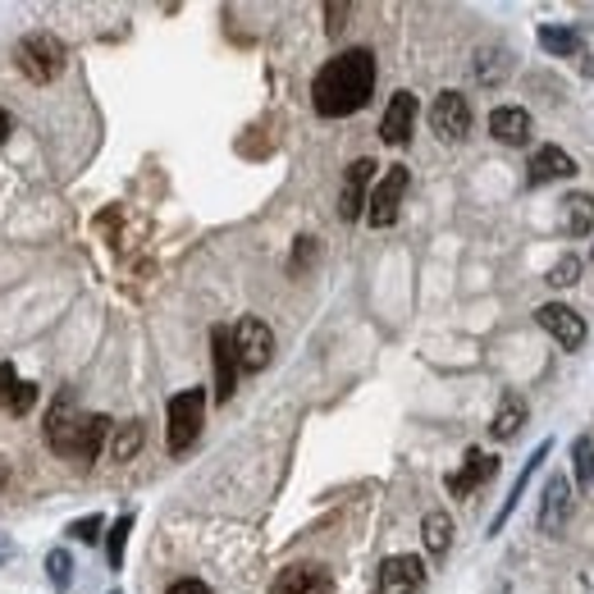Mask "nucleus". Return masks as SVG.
Listing matches in <instances>:
<instances>
[{
  "instance_id": "nucleus-1",
  "label": "nucleus",
  "mask_w": 594,
  "mask_h": 594,
  "mask_svg": "<svg viewBox=\"0 0 594 594\" xmlns=\"http://www.w3.org/2000/svg\"><path fill=\"white\" fill-rule=\"evenodd\" d=\"M376 92V55L366 47L339 51L334 60L320 64V74L312 78V105L320 119H347L370 101Z\"/></svg>"
},
{
  "instance_id": "nucleus-13",
  "label": "nucleus",
  "mask_w": 594,
  "mask_h": 594,
  "mask_svg": "<svg viewBox=\"0 0 594 594\" xmlns=\"http://www.w3.org/2000/svg\"><path fill=\"white\" fill-rule=\"evenodd\" d=\"M376 161H352L347 165V179H343V192H339V215L343 219H357V215H366V188H370V179H376Z\"/></svg>"
},
{
  "instance_id": "nucleus-24",
  "label": "nucleus",
  "mask_w": 594,
  "mask_h": 594,
  "mask_svg": "<svg viewBox=\"0 0 594 594\" xmlns=\"http://www.w3.org/2000/svg\"><path fill=\"white\" fill-rule=\"evenodd\" d=\"M571 462H577V485L594 490V439L590 434L571 439Z\"/></svg>"
},
{
  "instance_id": "nucleus-18",
  "label": "nucleus",
  "mask_w": 594,
  "mask_h": 594,
  "mask_svg": "<svg viewBox=\"0 0 594 594\" xmlns=\"http://www.w3.org/2000/svg\"><path fill=\"white\" fill-rule=\"evenodd\" d=\"M571 174H577V161L563 147H540L531 156V184H554V179H571Z\"/></svg>"
},
{
  "instance_id": "nucleus-30",
  "label": "nucleus",
  "mask_w": 594,
  "mask_h": 594,
  "mask_svg": "<svg viewBox=\"0 0 594 594\" xmlns=\"http://www.w3.org/2000/svg\"><path fill=\"white\" fill-rule=\"evenodd\" d=\"M14 389H18V376H14V366L10 362H0V407L10 412V399H14Z\"/></svg>"
},
{
  "instance_id": "nucleus-17",
  "label": "nucleus",
  "mask_w": 594,
  "mask_h": 594,
  "mask_svg": "<svg viewBox=\"0 0 594 594\" xmlns=\"http://www.w3.org/2000/svg\"><path fill=\"white\" fill-rule=\"evenodd\" d=\"M548 453H554V439H540V448H535L531 457H526V467H521V476L513 480V494H508V498H503V508H498V517L490 521V535H498V531H503V521H508V517L517 513V498L526 494V485H531V476H535V467H540V462H544Z\"/></svg>"
},
{
  "instance_id": "nucleus-25",
  "label": "nucleus",
  "mask_w": 594,
  "mask_h": 594,
  "mask_svg": "<svg viewBox=\"0 0 594 594\" xmlns=\"http://www.w3.org/2000/svg\"><path fill=\"white\" fill-rule=\"evenodd\" d=\"M142 439H147L142 421H128V426L115 430V444H110V453H115V462H134L138 448H142Z\"/></svg>"
},
{
  "instance_id": "nucleus-2",
  "label": "nucleus",
  "mask_w": 594,
  "mask_h": 594,
  "mask_svg": "<svg viewBox=\"0 0 594 594\" xmlns=\"http://www.w3.org/2000/svg\"><path fill=\"white\" fill-rule=\"evenodd\" d=\"M105 434H110L105 416L78 412L69 393H64V399L51 407V416H47V444H51V453L69 457V462H92L101 453V444H105Z\"/></svg>"
},
{
  "instance_id": "nucleus-9",
  "label": "nucleus",
  "mask_w": 594,
  "mask_h": 594,
  "mask_svg": "<svg viewBox=\"0 0 594 594\" xmlns=\"http://www.w3.org/2000/svg\"><path fill=\"white\" fill-rule=\"evenodd\" d=\"M571 508H577V498H571V480H567V476H554V480L544 485L540 513H535L540 535H563L567 521H571Z\"/></svg>"
},
{
  "instance_id": "nucleus-20",
  "label": "nucleus",
  "mask_w": 594,
  "mask_h": 594,
  "mask_svg": "<svg viewBox=\"0 0 594 594\" xmlns=\"http://www.w3.org/2000/svg\"><path fill=\"white\" fill-rule=\"evenodd\" d=\"M521 426H526V399H521V393H503V403H498L494 421H490V434L508 444V439L521 434Z\"/></svg>"
},
{
  "instance_id": "nucleus-16",
  "label": "nucleus",
  "mask_w": 594,
  "mask_h": 594,
  "mask_svg": "<svg viewBox=\"0 0 594 594\" xmlns=\"http://www.w3.org/2000/svg\"><path fill=\"white\" fill-rule=\"evenodd\" d=\"M490 134L508 147H526L531 142V115L521 105H494L490 110Z\"/></svg>"
},
{
  "instance_id": "nucleus-14",
  "label": "nucleus",
  "mask_w": 594,
  "mask_h": 594,
  "mask_svg": "<svg viewBox=\"0 0 594 594\" xmlns=\"http://www.w3.org/2000/svg\"><path fill=\"white\" fill-rule=\"evenodd\" d=\"M498 471V457L494 453H480V448H467V462H462V471H453L444 485H448V494L453 498H467L471 490H480L485 480Z\"/></svg>"
},
{
  "instance_id": "nucleus-23",
  "label": "nucleus",
  "mask_w": 594,
  "mask_h": 594,
  "mask_svg": "<svg viewBox=\"0 0 594 594\" xmlns=\"http://www.w3.org/2000/svg\"><path fill=\"white\" fill-rule=\"evenodd\" d=\"M47 581L60 594L74 585V554H69V548H51V554H47Z\"/></svg>"
},
{
  "instance_id": "nucleus-26",
  "label": "nucleus",
  "mask_w": 594,
  "mask_h": 594,
  "mask_svg": "<svg viewBox=\"0 0 594 594\" xmlns=\"http://www.w3.org/2000/svg\"><path fill=\"white\" fill-rule=\"evenodd\" d=\"M134 521H138L134 513H124L115 526H110V535H105V558H110V567H115V571L124 567V544H128V531H134Z\"/></svg>"
},
{
  "instance_id": "nucleus-4",
  "label": "nucleus",
  "mask_w": 594,
  "mask_h": 594,
  "mask_svg": "<svg viewBox=\"0 0 594 594\" xmlns=\"http://www.w3.org/2000/svg\"><path fill=\"white\" fill-rule=\"evenodd\" d=\"M64 41L60 37H51V33H33V37H24L14 47V60H18V69H24L33 83H51L60 69H64Z\"/></svg>"
},
{
  "instance_id": "nucleus-5",
  "label": "nucleus",
  "mask_w": 594,
  "mask_h": 594,
  "mask_svg": "<svg viewBox=\"0 0 594 594\" xmlns=\"http://www.w3.org/2000/svg\"><path fill=\"white\" fill-rule=\"evenodd\" d=\"M407 184H412L407 165H393L384 179L370 188V197H366V225H370V229H389L393 219H399V206H403V197H407Z\"/></svg>"
},
{
  "instance_id": "nucleus-21",
  "label": "nucleus",
  "mask_w": 594,
  "mask_h": 594,
  "mask_svg": "<svg viewBox=\"0 0 594 594\" xmlns=\"http://www.w3.org/2000/svg\"><path fill=\"white\" fill-rule=\"evenodd\" d=\"M421 540H426V548H430V558H444L448 554V544H453V517L448 513H426V521H421Z\"/></svg>"
},
{
  "instance_id": "nucleus-31",
  "label": "nucleus",
  "mask_w": 594,
  "mask_h": 594,
  "mask_svg": "<svg viewBox=\"0 0 594 594\" xmlns=\"http://www.w3.org/2000/svg\"><path fill=\"white\" fill-rule=\"evenodd\" d=\"M347 14H352V5H339V0H334V5H325V18H329V24H325V28H329V37H339V33L347 28V24H343V18H347Z\"/></svg>"
},
{
  "instance_id": "nucleus-6",
  "label": "nucleus",
  "mask_w": 594,
  "mask_h": 594,
  "mask_svg": "<svg viewBox=\"0 0 594 594\" xmlns=\"http://www.w3.org/2000/svg\"><path fill=\"white\" fill-rule=\"evenodd\" d=\"M233 352H238V366H243V370H266L270 357H275L270 325L256 320V316H243L233 325Z\"/></svg>"
},
{
  "instance_id": "nucleus-19",
  "label": "nucleus",
  "mask_w": 594,
  "mask_h": 594,
  "mask_svg": "<svg viewBox=\"0 0 594 594\" xmlns=\"http://www.w3.org/2000/svg\"><path fill=\"white\" fill-rule=\"evenodd\" d=\"M563 233H571V238L594 233V197L590 192H567L563 197Z\"/></svg>"
},
{
  "instance_id": "nucleus-34",
  "label": "nucleus",
  "mask_w": 594,
  "mask_h": 594,
  "mask_svg": "<svg viewBox=\"0 0 594 594\" xmlns=\"http://www.w3.org/2000/svg\"><path fill=\"white\" fill-rule=\"evenodd\" d=\"M10 558H14V544H10L5 535H0V563H10Z\"/></svg>"
},
{
  "instance_id": "nucleus-29",
  "label": "nucleus",
  "mask_w": 594,
  "mask_h": 594,
  "mask_svg": "<svg viewBox=\"0 0 594 594\" xmlns=\"http://www.w3.org/2000/svg\"><path fill=\"white\" fill-rule=\"evenodd\" d=\"M101 526H105V521L92 513V517H78L64 535H69V540H83V544H92V540H101Z\"/></svg>"
},
{
  "instance_id": "nucleus-33",
  "label": "nucleus",
  "mask_w": 594,
  "mask_h": 594,
  "mask_svg": "<svg viewBox=\"0 0 594 594\" xmlns=\"http://www.w3.org/2000/svg\"><path fill=\"white\" fill-rule=\"evenodd\" d=\"M165 594H211V590H206L202 581H192V577H188V581H174Z\"/></svg>"
},
{
  "instance_id": "nucleus-27",
  "label": "nucleus",
  "mask_w": 594,
  "mask_h": 594,
  "mask_svg": "<svg viewBox=\"0 0 594 594\" xmlns=\"http://www.w3.org/2000/svg\"><path fill=\"white\" fill-rule=\"evenodd\" d=\"M508 51H480V60H476V78L480 83H498L503 74H508Z\"/></svg>"
},
{
  "instance_id": "nucleus-15",
  "label": "nucleus",
  "mask_w": 594,
  "mask_h": 594,
  "mask_svg": "<svg viewBox=\"0 0 594 594\" xmlns=\"http://www.w3.org/2000/svg\"><path fill=\"white\" fill-rule=\"evenodd\" d=\"M270 594H334L325 567H283L270 581Z\"/></svg>"
},
{
  "instance_id": "nucleus-11",
  "label": "nucleus",
  "mask_w": 594,
  "mask_h": 594,
  "mask_svg": "<svg viewBox=\"0 0 594 594\" xmlns=\"http://www.w3.org/2000/svg\"><path fill=\"white\" fill-rule=\"evenodd\" d=\"M535 320H540V325H544L548 334H554L563 347H571V352H577V347L585 343V334H590L585 320H581L577 312H571V306H563V302H544L540 312H535Z\"/></svg>"
},
{
  "instance_id": "nucleus-3",
  "label": "nucleus",
  "mask_w": 594,
  "mask_h": 594,
  "mask_svg": "<svg viewBox=\"0 0 594 594\" xmlns=\"http://www.w3.org/2000/svg\"><path fill=\"white\" fill-rule=\"evenodd\" d=\"M202 416H206V389H184L174 393L169 407H165V439H169V453H188L202 434Z\"/></svg>"
},
{
  "instance_id": "nucleus-32",
  "label": "nucleus",
  "mask_w": 594,
  "mask_h": 594,
  "mask_svg": "<svg viewBox=\"0 0 594 594\" xmlns=\"http://www.w3.org/2000/svg\"><path fill=\"white\" fill-rule=\"evenodd\" d=\"M316 256V238H298V252H293V270H302L306 261Z\"/></svg>"
},
{
  "instance_id": "nucleus-7",
  "label": "nucleus",
  "mask_w": 594,
  "mask_h": 594,
  "mask_svg": "<svg viewBox=\"0 0 594 594\" xmlns=\"http://www.w3.org/2000/svg\"><path fill=\"white\" fill-rule=\"evenodd\" d=\"M211 362H215V403H229L233 389H238V352H233V329L229 325H215L211 329Z\"/></svg>"
},
{
  "instance_id": "nucleus-8",
  "label": "nucleus",
  "mask_w": 594,
  "mask_h": 594,
  "mask_svg": "<svg viewBox=\"0 0 594 594\" xmlns=\"http://www.w3.org/2000/svg\"><path fill=\"white\" fill-rule=\"evenodd\" d=\"M426 590V563L416 554H399L380 563L376 594H421Z\"/></svg>"
},
{
  "instance_id": "nucleus-35",
  "label": "nucleus",
  "mask_w": 594,
  "mask_h": 594,
  "mask_svg": "<svg viewBox=\"0 0 594 594\" xmlns=\"http://www.w3.org/2000/svg\"><path fill=\"white\" fill-rule=\"evenodd\" d=\"M0 138H10V119L5 115H0Z\"/></svg>"
},
{
  "instance_id": "nucleus-28",
  "label": "nucleus",
  "mask_w": 594,
  "mask_h": 594,
  "mask_svg": "<svg viewBox=\"0 0 594 594\" xmlns=\"http://www.w3.org/2000/svg\"><path fill=\"white\" fill-rule=\"evenodd\" d=\"M581 270H585V266H581V256H558V261H554V270H548L544 279L554 283V289H571V283L581 279Z\"/></svg>"
},
{
  "instance_id": "nucleus-22",
  "label": "nucleus",
  "mask_w": 594,
  "mask_h": 594,
  "mask_svg": "<svg viewBox=\"0 0 594 594\" xmlns=\"http://www.w3.org/2000/svg\"><path fill=\"white\" fill-rule=\"evenodd\" d=\"M540 47L548 51V55H581V33L577 28H567V24H544L540 28Z\"/></svg>"
},
{
  "instance_id": "nucleus-36",
  "label": "nucleus",
  "mask_w": 594,
  "mask_h": 594,
  "mask_svg": "<svg viewBox=\"0 0 594 594\" xmlns=\"http://www.w3.org/2000/svg\"><path fill=\"white\" fill-rule=\"evenodd\" d=\"M110 594H119V590H110Z\"/></svg>"
},
{
  "instance_id": "nucleus-10",
  "label": "nucleus",
  "mask_w": 594,
  "mask_h": 594,
  "mask_svg": "<svg viewBox=\"0 0 594 594\" xmlns=\"http://www.w3.org/2000/svg\"><path fill=\"white\" fill-rule=\"evenodd\" d=\"M430 128L444 142H462L471 134V105L462 92H439L434 105H430Z\"/></svg>"
},
{
  "instance_id": "nucleus-12",
  "label": "nucleus",
  "mask_w": 594,
  "mask_h": 594,
  "mask_svg": "<svg viewBox=\"0 0 594 594\" xmlns=\"http://www.w3.org/2000/svg\"><path fill=\"white\" fill-rule=\"evenodd\" d=\"M412 128H416V97L412 92H393V101L384 105V119H380V138L389 147H407Z\"/></svg>"
}]
</instances>
